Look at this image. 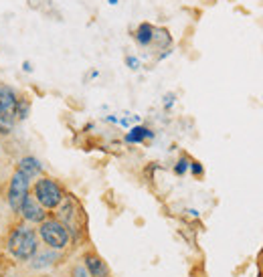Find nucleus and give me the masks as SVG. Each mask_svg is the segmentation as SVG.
Here are the masks:
<instances>
[{"mask_svg":"<svg viewBox=\"0 0 263 277\" xmlns=\"http://www.w3.org/2000/svg\"><path fill=\"white\" fill-rule=\"evenodd\" d=\"M6 251L18 261H31L39 251L37 233L29 224H16L6 239Z\"/></svg>","mask_w":263,"mask_h":277,"instance_id":"f257e3e1","label":"nucleus"},{"mask_svg":"<svg viewBox=\"0 0 263 277\" xmlns=\"http://www.w3.org/2000/svg\"><path fill=\"white\" fill-rule=\"evenodd\" d=\"M33 196L41 203L43 209H57L65 200V192H63L61 184L57 180H53V178L37 180L35 188H33Z\"/></svg>","mask_w":263,"mask_h":277,"instance_id":"f03ea898","label":"nucleus"},{"mask_svg":"<svg viewBox=\"0 0 263 277\" xmlns=\"http://www.w3.org/2000/svg\"><path fill=\"white\" fill-rule=\"evenodd\" d=\"M41 239L51 249H65L69 245V229L61 221H43L41 222Z\"/></svg>","mask_w":263,"mask_h":277,"instance_id":"7ed1b4c3","label":"nucleus"},{"mask_svg":"<svg viewBox=\"0 0 263 277\" xmlns=\"http://www.w3.org/2000/svg\"><path fill=\"white\" fill-rule=\"evenodd\" d=\"M29 180L31 178L22 170H16L12 174V180H10V186H8V205L14 213L20 211V205L29 194Z\"/></svg>","mask_w":263,"mask_h":277,"instance_id":"20e7f679","label":"nucleus"},{"mask_svg":"<svg viewBox=\"0 0 263 277\" xmlns=\"http://www.w3.org/2000/svg\"><path fill=\"white\" fill-rule=\"evenodd\" d=\"M18 215H22L29 222H43L47 213H45V209L41 207V203H39L33 194H27V198H25L22 205H20Z\"/></svg>","mask_w":263,"mask_h":277,"instance_id":"39448f33","label":"nucleus"},{"mask_svg":"<svg viewBox=\"0 0 263 277\" xmlns=\"http://www.w3.org/2000/svg\"><path fill=\"white\" fill-rule=\"evenodd\" d=\"M18 97H16V93L10 89V87H0V113L8 119V121H12L14 117H16V110H18Z\"/></svg>","mask_w":263,"mask_h":277,"instance_id":"423d86ee","label":"nucleus"},{"mask_svg":"<svg viewBox=\"0 0 263 277\" xmlns=\"http://www.w3.org/2000/svg\"><path fill=\"white\" fill-rule=\"evenodd\" d=\"M83 265H85L87 273H89L91 277H105L107 275V267H105V263L98 257V255H93V253L85 255Z\"/></svg>","mask_w":263,"mask_h":277,"instance_id":"0eeeda50","label":"nucleus"},{"mask_svg":"<svg viewBox=\"0 0 263 277\" xmlns=\"http://www.w3.org/2000/svg\"><path fill=\"white\" fill-rule=\"evenodd\" d=\"M134 39L138 41V45L148 47V45L152 43V39H154V27H152L150 22H142V24L136 29V33H134Z\"/></svg>","mask_w":263,"mask_h":277,"instance_id":"6e6552de","label":"nucleus"},{"mask_svg":"<svg viewBox=\"0 0 263 277\" xmlns=\"http://www.w3.org/2000/svg\"><path fill=\"white\" fill-rule=\"evenodd\" d=\"M152 136H154V132H150L148 128L136 125V128H132V130L126 134V142H128V144H140V142H144L146 138H152Z\"/></svg>","mask_w":263,"mask_h":277,"instance_id":"1a4fd4ad","label":"nucleus"},{"mask_svg":"<svg viewBox=\"0 0 263 277\" xmlns=\"http://www.w3.org/2000/svg\"><path fill=\"white\" fill-rule=\"evenodd\" d=\"M18 170H22L29 178H33V176H39L41 172H43V164L37 160V158H33V156H27V158H22L20 160V166Z\"/></svg>","mask_w":263,"mask_h":277,"instance_id":"9d476101","label":"nucleus"},{"mask_svg":"<svg viewBox=\"0 0 263 277\" xmlns=\"http://www.w3.org/2000/svg\"><path fill=\"white\" fill-rule=\"evenodd\" d=\"M152 41H158L160 47H168L172 43V39H170V35H168L166 29H154V39Z\"/></svg>","mask_w":263,"mask_h":277,"instance_id":"9b49d317","label":"nucleus"},{"mask_svg":"<svg viewBox=\"0 0 263 277\" xmlns=\"http://www.w3.org/2000/svg\"><path fill=\"white\" fill-rule=\"evenodd\" d=\"M188 166H190V160H188V158H180L176 168H174V172H176V174H184V172L188 170Z\"/></svg>","mask_w":263,"mask_h":277,"instance_id":"f8f14e48","label":"nucleus"},{"mask_svg":"<svg viewBox=\"0 0 263 277\" xmlns=\"http://www.w3.org/2000/svg\"><path fill=\"white\" fill-rule=\"evenodd\" d=\"M73 275H75V277H91L89 273H87L85 265H81V267H75V269H73Z\"/></svg>","mask_w":263,"mask_h":277,"instance_id":"ddd939ff","label":"nucleus"},{"mask_svg":"<svg viewBox=\"0 0 263 277\" xmlns=\"http://www.w3.org/2000/svg\"><path fill=\"white\" fill-rule=\"evenodd\" d=\"M190 170H193V174H197V176H201L203 174V166L199 164V162H190Z\"/></svg>","mask_w":263,"mask_h":277,"instance_id":"4468645a","label":"nucleus"},{"mask_svg":"<svg viewBox=\"0 0 263 277\" xmlns=\"http://www.w3.org/2000/svg\"><path fill=\"white\" fill-rule=\"evenodd\" d=\"M126 61H128V65H130L132 69H138V67H140V61H138L136 57H128Z\"/></svg>","mask_w":263,"mask_h":277,"instance_id":"2eb2a0df","label":"nucleus"},{"mask_svg":"<svg viewBox=\"0 0 263 277\" xmlns=\"http://www.w3.org/2000/svg\"><path fill=\"white\" fill-rule=\"evenodd\" d=\"M22 69H25V71H31V63H29V61H27V63H22Z\"/></svg>","mask_w":263,"mask_h":277,"instance_id":"dca6fc26","label":"nucleus"},{"mask_svg":"<svg viewBox=\"0 0 263 277\" xmlns=\"http://www.w3.org/2000/svg\"><path fill=\"white\" fill-rule=\"evenodd\" d=\"M109 4H117V0H109Z\"/></svg>","mask_w":263,"mask_h":277,"instance_id":"f3484780","label":"nucleus"}]
</instances>
